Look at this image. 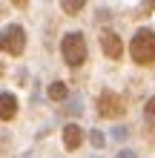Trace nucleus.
Here are the masks:
<instances>
[{
  "label": "nucleus",
  "mask_w": 155,
  "mask_h": 158,
  "mask_svg": "<svg viewBox=\"0 0 155 158\" xmlns=\"http://www.w3.org/2000/svg\"><path fill=\"white\" fill-rule=\"evenodd\" d=\"M129 55L138 66H155V32L152 29H138L132 35Z\"/></svg>",
  "instance_id": "1"
},
{
  "label": "nucleus",
  "mask_w": 155,
  "mask_h": 158,
  "mask_svg": "<svg viewBox=\"0 0 155 158\" xmlns=\"http://www.w3.org/2000/svg\"><path fill=\"white\" fill-rule=\"evenodd\" d=\"M60 55H63V60H66L69 66H84V63H86V55H89L84 35H80V32L63 35V40H60Z\"/></svg>",
  "instance_id": "2"
},
{
  "label": "nucleus",
  "mask_w": 155,
  "mask_h": 158,
  "mask_svg": "<svg viewBox=\"0 0 155 158\" xmlns=\"http://www.w3.org/2000/svg\"><path fill=\"white\" fill-rule=\"evenodd\" d=\"M26 49V32H23V26H6L3 32H0V52L9 55V58H20Z\"/></svg>",
  "instance_id": "3"
},
{
  "label": "nucleus",
  "mask_w": 155,
  "mask_h": 158,
  "mask_svg": "<svg viewBox=\"0 0 155 158\" xmlns=\"http://www.w3.org/2000/svg\"><path fill=\"white\" fill-rule=\"evenodd\" d=\"M126 112V104H124V98L118 95V92L112 89H106L98 95V115L106 118V121H115V118H124Z\"/></svg>",
  "instance_id": "4"
},
{
  "label": "nucleus",
  "mask_w": 155,
  "mask_h": 158,
  "mask_svg": "<svg viewBox=\"0 0 155 158\" xmlns=\"http://www.w3.org/2000/svg\"><path fill=\"white\" fill-rule=\"evenodd\" d=\"M101 49L109 60H121L124 58V40H121V35H115V32H104L101 35Z\"/></svg>",
  "instance_id": "5"
},
{
  "label": "nucleus",
  "mask_w": 155,
  "mask_h": 158,
  "mask_svg": "<svg viewBox=\"0 0 155 158\" xmlns=\"http://www.w3.org/2000/svg\"><path fill=\"white\" fill-rule=\"evenodd\" d=\"M80 144H84V127L66 124V127H63V147L75 152V150H80Z\"/></svg>",
  "instance_id": "6"
},
{
  "label": "nucleus",
  "mask_w": 155,
  "mask_h": 158,
  "mask_svg": "<svg viewBox=\"0 0 155 158\" xmlns=\"http://www.w3.org/2000/svg\"><path fill=\"white\" fill-rule=\"evenodd\" d=\"M17 115V98L12 92H0V121H12Z\"/></svg>",
  "instance_id": "7"
},
{
  "label": "nucleus",
  "mask_w": 155,
  "mask_h": 158,
  "mask_svg": "<svg viewBox=\"0 0 155 158\" xmlns=\"http://www.w3.org/2000/svg\"><path fill=\"white\" fill-rule=\"evenodd\" d=\"M69 95V89H66V83H60V81H55L52 86H49V98L52 101H66Z\"/></svg>",
  "instance_id": "8"
},
{
  "label": "nucleus",
  "mask_w": 155,
  "mask_h": 158,
  "mask_svg": "<svg viewBox=\"0 0 155 158\" xmlns=\"http://www.w3.org/2000/svg\"><path fill=\"white\" fill-rule=\"evenodd\" d=\"M144 118H147V124H152L155 127V95L144 104Z\"/></svg>",
  "instance_id": "9"
},
{
  "label": "nucleus",
  "mask_w": 155,
  "mask_h": 158,
  "mask_svg": "<svg viewBox=\"0 0 155 158\" xmlns=\"http://www.w3.org/2000/svg\"><path fill=\"white\" fill-rule=\"evenodd\" d=\"M60 6L66 9V15H78L80 9H84V0H78V3H69V0H66V3H60Z\"/></svg>",
  "instance_id": "10"
}]
</instances>
